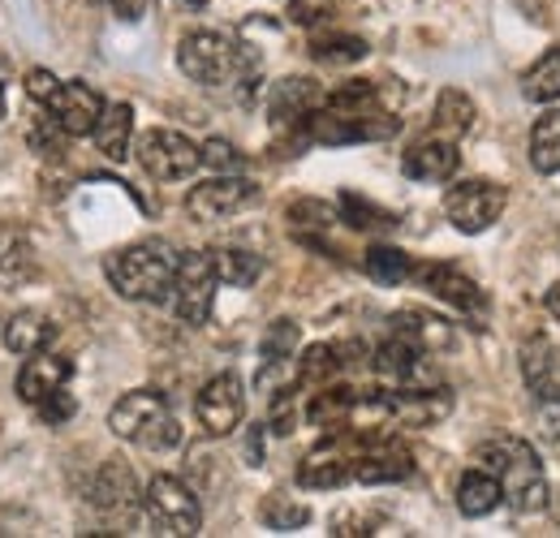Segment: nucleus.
I'll return each instance as SVG.
<instances>
[{"mask_svg":"<svg viewBox=\"0 0 560 538\" xmlns=\"http://www.w3.org/2000/svg\"><path fill=\"white\" fill-rule=\"evenodd\" d=\"M177 268H182V255L168 242H135L104 259L108 284L126 302H164L173 293Z\"/></svg>","mask_w":560,"mask_h":538,"instance_id":"obj_1","label":"nucleus"},{"mask_svg":"<svg viewBox=\"0 0 560 538\" xmlns=\"http://www.w3.org/2000/svg\"><path fill=\"white\" fill-rule=\"evenodd\" d=\"M475 461L491 470L504 487V504L522 517L548 508V478L539 470V457L526 440H488L475 448Z\"/></svg>","mask_w":560,"mask_h":538,"instance_id":"obj_2","label":"nucleus"},{"mask_svg":"<svg viewBox=\"0 0 560 538\" xmlns=\"http://www.w3.org/2000/svg\"><path fill=\"white\" fill-rule=\"evenodd\" d=\"M177 66L199 86H229L237 78L250 82L255 69H259V57L246 44H237V39H229L220 31H190L177 44Z\"/></svg>","mask_w":560,"mask_h":538,"instance_id":"obj_3","label":"nucleus"},{"mask_svg":"<svg viewBox=\"0 0 560 538\" xmlns=\"http://www.w3.org/2000/svg\"><path fill=\"white\" fill-rule=\"evenodd\" d=\"M108 426H113V435H121L139 448H151V453H168V448L182 444V426H177V418L168 413V401L155 388L126 393L108 409Z\"/></svg>","mask_w":560,"mask_h":538,"instance_id":"obj_4","label":"nucleus"},{"mask_svg":"<svg viewBox=\"0 0 560 538\" xmlns=\"http://www.w3.org/2000/svg\"><path fill=\"white\" fill-rule=\"evenodd\" d=\"M142 513H147V522H151L155 535H168V538H190L199 535V526H203V508H199L195 491L182 478H173V473H155L147 482Z\"/></svg>","mask_w":560,"mask_h":538,"instance_id":"obj_5","label":"nucleus"},{"mask_svg":"<svg viewBox=\"0 0 560 538\" xmlns=\"http://www.w3.org/2000/svg\"><path fill=\"white\" fill-rule=\"evenodd\" d=\"M215 284H220V271H215L211 250H186L177 280H173V306H177L182 324H190V328L208 324L211 306H215Z\"/></svg>","mask_w":560,"mask_h":538,"instance_id":"obj_6","label":"nucleus"},{"mask_svg":"<svg viewBox=\"0 0 560 538\" xmlns=\"http://www.w3.org/2000/svg\"><path fill=\"white\" fill-rule=\"evenodd\" d=\"M135 155H139L142 173L155 182H186L203 164V147L177 134V130H147L135 147Z\"/></svg>","mask_w":560,"mask_h":538,"instance_id":"obj_7","label":"nucleus"},{"mask_svg":"<svg viewBox=\"0 0 560 538\" xmlns=\"http://www.w3.org/2000/svg\"><path fill=\"white\" fill-rule=\"evenodd\" d=\"M504 202H509L504 186H495L488 177H475V182H462L444 195V215L453 220L457 233H483L500 220Z\"/></svg>","mask_w":560,"mask_h":538,"instance_id":"obj_8","label":"nucleus"},{"mask_svg":"<svg viewBox=\"0 0 560 538\" xmlns=\"http://www.w3.org/2000/svg\"><path fill=\"white\" fill-rule=\"evenodd\" d=\"M255 202H259V186L255 182H246L237 173H220V177H211V182L195 186L186 195V211L195 220H203V224H215V220H229V215H237V211H246Z\"/></svg>","mask_w":560,"mask_h":538,"instance_id":"obj_9","label":"nucleus"},{"mask_svg":"<svg viewBox=\"0 0 560 538\" xmlns=\"http://www.w3.org/2000/svg\"><path fill=\"white\" fill-rule=\"evenodd\" d=\"M353 457H358V440L353 431H337L332 440H324L315 453H306V461L298 466V482L306 491H332L346 487L353 478Z\"/></svg>","mask_w":560,"mask_h":538,"instance_id":"obj_10","label":"nucleus"},{"mask_svg":"<svg viewBox=\"0 0 560 538\" xmlns=\"http://www.w3.org/2000/svg\"><path fill=\"white\" fill-rule=\"evenodd\" d=\"M393 426H435L453 413V393L444 384H406L384 393Z\"/></svg>","mask_w":560,"mask_h":538,"instance_id":"obj_11","label":"nucleus"},{"mask_svg":"<svg viewBox=\"0 0 560 538\" xmlns=\"http://www.w3.org/2000/svg\"><path fill=\"white\" fill-rule=\"evenodd\" d=\"M415 473V457L406 444H397L393 435H371V440H358V457H353V478L366 482V487H380V482H401Z\"/></svg>","mask_w":560,"mask_h":538,"instance_id":"obj_12","label":"nucleus"},{"mask_svg":"<svg viewBox=\"0 0 560 538\" xmlns=\"http://www.w3.org/2000/svg\"><path fill=\"white\" fill-rule=\"evenodd\" d=\"M195 413H199V426H203L208 435H229V431L242 422V413H246L242 379H237L233 371L208 379L203 393H199V401H195Z\"/></svg>","mask_w":560,"mask_h":538,"instance_id":"obj_13","label":"nucleus"},{"mask_svg":"<svg viewBox=\"0 0 560 538\" xmlns=\"http://www.w3.org/2000/svg\"><path fill=\"white\" fill-rule=\"evenodd\" d=\"M415 276H419L422 289H431L440 302L457 306L462 315H475V319L488 315V293L479 289L475 276H466L462 268H453V264H422V268H415Z\"/></svg>","mask_w":560,"mask_h":538,"instance_id":"obj_14","label":"nucleus"},{"mask_svg":"<svg viewBox=\"0 0 560 538\" xmlns=\"http://www.w3.org/2000/svg\"><path fill=\"white\" fill-rule=\"evenodd\" d=\"M44 108L52 113V121L70 138L95 134V126H100V117H104V100H100V91L86 86V82H61L57 95H52Z\"/></svg>","mask_w":560,"mask_h":538,"instance_id":"obj_15","label":"nucleus"},{"mask_svg":"<svg viewBox=\"0 0 560 538\" xmlns=\"http://www.w3.org/2000/svg\"><path fill=\"white\" fill-rule=\"evenodd\" d=\"M91 504L108 517H130L135 508L142 504L139 478L126 461H104L95 482H91Z\"/></svg>","mask_w":560,"mask_h":538,"instance_id":"obj_16","label":"nucleus"},{"mask_svg":"<svg viewBox=\"0 0 560 538\" xmlns=\"http://www.w3.org/2000/svg\"><path fill=\"white\" fill-rule=\"evenodd\" d=\"M375 371H380V379L384 384H393V388H406V384H427V349H419L410 337H401V332H393V337L384 340L380 349H375Z\"/></svg>","mask_w":560,"mask_h":538,"instance_id":"obj_17","label":"nucleus"},{"mask_svg":"<svg viewBox=\"0 0 560 538\" xmlns=\"http://www.w3.org/2000/svg\"><path fill=\"white\" fill-rule=\"evenodd\" d=\"M324 91H319V82L315 78H280L277 86H272V95H268V113H272V121L277 126H302L315 108H324Z\"/></svg>","mask_w":560,"mask_h":538,"instance_id":"obj_18","label":"nucleus"},{"mask_svg":"<svg viewBox=\"0 0 560 538\" xmlns=\"http://www.w3.org/2000/svg\"><path fill=\"white\" fill-rule=\"evenodd\" d=\"M457 164H462V151H457V142H453V138H444V134L415 142V147L406 151V160H401L406 177H415V182H427V186H440V182H448V177L457 173Z\"/></svg>","mask_w":560,"mask_h":538,"instance_id":"obj_19","label":"nucleus"},{"mask_svg":"<svg viewBox=\"0 0 560 538\" xmlns=\"http://www.w3.org/2000/svg\"><path fill=\"white\" fill-rule=\"evenodd\" d=\"M73 375V362L61 353H31V362L18 371V397L26 405H39L44 397H52L57 388H66Z\"/></svg>","mask_w":560,"mask_h":538,"instance_id":"obj_20","label":"nucleus"},{"mask_svg":"<svg viewBox=\"0 0 560 538\" xmlns=\"http://www.w3.org/2000/svg\"><path fill=\"white\" fill-rule=\"evenodd\" d=\"M522 375L526 388L544 401H560V344L552 340H530L522 349Z\"/></svg>","mask_w":560,"mask_h":538,"instance_id":"obj_21","label":"nucleus"},{"mask_svg":"<svg viewBox=\"0 0 560 538\" xmlns=\"http://www.w3.org/2000/svg\"><path fill=\"white\" fill-rule=\"evenodd\" d=\"M52 340H57V324H52L44 311H18V315L4 324V344H9L18 358L44 353Z\"/></svg>","mask_w":560,"mask_h":538,"instance_id":"obj_22","label":"nucleus"},{"mask_svg":"<svg viewBox=\"0 0 560 538\" xmlns=\"http://www.w3.org/2000/svg\"><path fill=\"white\" fill-rule=\"evenodd\" d=\"M500 500H504V487H500V478L491 470H466L457 478V508H462V517H488L500 508Z\"/></svg>","mask_w":560,"mask_h":538,"instance_id":"obj_23","label":"nucleus"},{"mask_svg":"<svg viewBox=\"0 0 560 538\" xmlns=\"http://www.w3.org/2000/svg\"><path fill=\"white\" fill-rule=\"evenodd\" d=\"M135 142V108L130 104H104V117L95 126V147L108 160H126Z\"/></svg>","mask_w":560,"mask_h":538,"instance_id":"obj_24","label":"nucleus"},{"mask_svg":"<svg viewBox=\"0 0 560 538\" xmlns=\"http://www.w3.org/2000/svg\"><path fill=\"white\" fill-rule=\"evenodd\" d=\"M353 401H358V393L353 388H332V384H324L311 405H306V422L311 426H324V431H346L350 426V413H353Z\"/></svg>","mask_w":560,"mask_h":538,"instance_id":"obj_25","label":"nucleus"},{"mask_svg":"<svg viewBox=\"0 0 560 538\" xmlns=\"http://www.w3.org/2000/svg\"><path fill=\"white\" fill-rule=\"evenodd\" d=\"M346 366H350L346 344H311V349L298 358V384H302V388H324V384H332Z\"/></svg>","mask_w":560,"mask_h":538,"instance_id":"obj_26","label":"nucleus"},{"mask_svg":"<svg viewBox=\"0 0 560 538\" xmlns=\"http://www.w3.org/2000/svg\"><path fill=\"white\" fill-rule=\"evenodd\" d=\"M393 332L410 337L419 349H427V353L453 349V328H448L440 315H427V311H397V315H393Z\"/></svg>","mask_w":560,"mask_h":538,"instance_id":"obj_27","label":"nucleus"},{"mask_svg":"<svg viewBox=\"0 0 560 538\" xmlns=\"http://www.w3.org/2000/svg\"><path fill=\"white\" fill-rule=\"evenodd\" d=\"M435 130L444 138H453V142L475 130V104H470L466 91H457V86L440 91V100H435Z\"/></svg>","mask_w":560,"mask_h":538,"instance_id":"obj_28","label":"nucleus"},{"mask_svg":"<svg viewBox=\"0 0 560 538\" xmlns=\"http://www.w3.org/2000/svg\"><path fill=\"white\" fill-rule=\"evenodd\" d=\"M530 164L539 173H560V108H548L530 126Z\"/></svg>","mask_w":560,"mask_h":538,"instance_id":"obj_29","label":"nucleus"},{"mask_svg":"<svg viewBox=\"0 0 560 538\" xmlns=\"http://www.w3.org/2000/svg\"><path fill=\"white\" fill-rule=\"evenodd\" d=\"M211 259H215V271H220V284H229V289L255 284L259 271H264V259L250 255V250H242V246H215Z\"/></svg>","mask_w":560,"mask_h":538,"instance_id":"obj_30","label":"nucleus"},{"mask_svg":"<svg viewBox=\"0 0 560 538\" xmlns=\"http://www.w3.org/2000/svg\"><path fill=\"white\" fill-rule=\"evenodd\" d=\"M522 95L535 104H552L560 100V48H548L522 78Z\"/></svg>","mask_w":560,"mask_h":538,"instance_id":"obj_31","label":"nucleus"},{"mask_svg":"<svg viewBox=\"0 0 560 538\" xmlns=\"http://www.w3.org/2000/svg\"><path fill=\"white\" fill-rule=\"evenodd\" d=\"M362 268H366V276H371L375 284H401L406 276H415L410 255L397 250V246H371L366 259H362Z\"/></svg>","mask_w":560,"mask_h":538,"instance_id":"obj_32","label":"nucleus"},{"mask_svg":"<svg viewBox=\"0 0 560 538\" xmlns=\"http://www.w3.org/2000/svg\"><path fill=\"white\" fill-rule=\"evenodd\" d=\"M311 57H315V61H324V66H353V61H362V57H366V39L332 31V35H319V39L311 44Z\"/></svg>","mask_w":560,"mask_h":538,"instance_id":"obj_33","label":"nucleus"},{"mask_svg":"<svg viewBox=\"0 0 560 538\" xmlns=\"http://www.w3.org/2000/svg\"><path fill=\"white\" fill-rule=\"evenodd\" d=\"M341 220L353 224V229H393V211L375 207V202L358 199V195H341Z\"/></svg>","mask_w":560,"mask_h":538,"instance_id":"obj_34","label":"nucleus"},{"mask_svg":"<svg viewBox=\"0 0 560 538\" xmlns=\"http://www.w3.org/2000/svg\"><path fill=\"white\" fill-rule=\"evenodd\" d=\"M35 276V255H31V246L26 242H13L9 250H4V259H0V280L4 284H26Z\"/></svg>","mask_w":560,"mask_h":538,"instance_id":"obj_35","label":"nucleus"},{"mask_svg":"<svg viewBox=\"0 0 560 538\" xmlns=\"http://www.w3.org/2000/svg\"><path fill=\"white\" fill-rule=\"evenodd\" d=\"M264 522H268L272 530H298V526L311 522V508H306V504H289V500L272 495V500L264 504Z\"/></svg>","mask_w":560,"mask_h":538,"instance_id":"obj_36","label":"nucleus"},{"mask_svg":"<svg viewBox=\"0 0 560 538\" xmlns=\"http://www.w3.org/2000/svg\"><path fill=\"white\" fill-rule=\"evenodd\" d=\"M289 220H293V229H332V220H341V215L328 202L302 199L289 207Z\"/></svg>","mask_w":560,"mask_h":538,"instance_id":"obj_37","label":"nucleus"},{"mask_svg":"<svg viewBox=\"0 0 560 538\" xmlns=\"http://www.w3.org/2000/svg\"><path fill=\"white\" fill-rule=\"evenodd\" d=\"M203 164H208L211 173H242V168H246V160L237 155V147L224 142V138L203 142Z\"/></svg>","mask_w":560,"mask_h":538,"instance_id":"obj_38","label":"nucleus"},{"mask_svg":"<svg viewBox=\"0 0 560 538\" xmlns=\"http://www.w3.org/2000/svg\"><path fill=\"white\" fill-rule=\"evenodd\" d=\"M35 409H39V418H44L48 426H61V422H70V418H73V409H78V401H73V397L66 393V388H57L52 397H44V401L35 405Z\"/></svg>","mask_w":560,"mask_h":538,"instance_id":"obj_39","label":"nucleus"},{"mask_svg":"<svg viewBox=\"0 0 560 538\" xmlns=\"http://www.w3.org/2000/svg\"><path fill=\"white\" fill-rule=\"evenodd\" d=\"M57 86H61V78H57L52 69H31V73H26V95H31L39 108L57 95Z\"/></svg>","mask_w":560,"mask_h":538,"instance_id":"obj_40","label":"nucleus"},{"mask_svg":"<svg viewBox=\"0 0 560 538\" xmlns=\"http://www.w3.org/2000/svg\"><path fill=\"white\" fill-rule=\"evenodd\" d=\"M332 13V0H289V22L298 26H315Z\"/></svg>","mask_w":560,"mask_h":538,"instance_id":"obj_41","label":"nucleus"},{"mask_svg":"<svg viewBox=\"0 0 560 538\" xmlns=\"http://www.w3.org/2000/svg\"><path fill=\"white\" fill-rule=\"evenodd\" d=\"M108 4H113V13L121 22H139L142 13H147V0H108Z\"/></svg>","mask_w":560,"mask_h":538,"instance_id":"obj_42","label":"nucleus"},{"mask_svg":"<svg viewBox=\"0 0 560 538\" xmlns=\"http://www.w3.org/2000/svg\"><path fill=\"white\" fill-rule=\"evenodd\" d=\"M259 448H264V422L250 431V440H246V457H250V466H264L259 461Z\"/></svg>","mask_w":560,"mask_h":538,"instance_id":"obj_43","label":"nucleus"},{"mask_svg":"<svg viewBox=\"0 0 560 538\" xmlns=\"http://www.w3.org/2000/svg\"><path fill=\"white\" fill-rule=\"evenodd\" d=\"M9 78H13V66H9V57H0V121H4V91H9Z\"/></svg>","mask_w":560,"mask_h":538,"instance_id":"obj_44","label":"nucleus"},{"mask_svg":"<svg viewBox=\"0 0 560 538\" xmlns=\"http://www.w3.org/2000/svg\"><path fill=\"white\" fill-rule=\"evenodd\" d=\"M548 311H552V319L560 324V284H552V289H548Z\"/></svg>","mask_w":560,"mask_h":538,"instance_id":"obj_45","label":"nucleus"},{"mask_svg":"<svg viewBox=\"0 0 560 538\" xmlns=\"http://www.w3.org/2000/svg\"><path fill=\"white\" fill-rule=\"evenodd\" d=\"M182 4H186V9H203L208 0H182Z\"/></svg>","mask_w":560,"mask_h":538,"instance_id":"obj_46","label":"nucleus"},{"mask_svg":"<svg viewBox=\"0 0 560 538\" xmlns=\"http://www.w3.org/2000/svg\"><path fill=\"white\" fill-rule=\"evenodd\" d=\"M557 513H560V508H557Z\"/></svg>","mask_w":560,"mask_h":538,"instance_id":"obj_47","label":"nucleus"}]
</instances>
